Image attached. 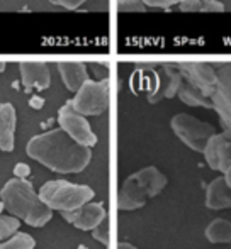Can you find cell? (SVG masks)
Masks as SVG:
<instances>
[{
  "instance_id": "obj_3",
  "label": "cell",
  "mask_w": 231,
  "mask_h": 249,
  "mask_svg": "<svg viewBox=\"0 0 231 249\" xmlns=\"http://www.w3.org/2000/svg\"><path fill=\"white\" fill-rule=\"evenodd\" d=\"M169 180L156 166L141 168L122 181L117 194L119 210L141 209L150 198L156 197L167 187Z\"/></svg>"
},
{
  "instance_id": "obj_16",
  "label": "cell",
  "mask_w": 231,
  "mask_h": 249,
  "mask_svg": "<svg viewBox=\"0 0 231 249\" xmlns=\"http://www.w3.org/2000/svg\"><path fill=\"white\" fill-rule=\"evenodd\" d=\"M206 237L212 244H230L231 243V220L214 219L206 227Z\"/></svg>"
},
{
  "instance_id": "obj_12",
  "label": "cell",
  "mask_w": 231,
  "mask_h": 249,
  "mask_svg": "<svg viewBox=\"0 0 231 249\" xmlns=\"http://www.w3.org/2000/svg\"><path fill=\"white\" fill-rule=\"evenodd\" d=\"M16 125L17 114L12 104H0V149L10 153L16 146Z\"/></svg>"
},
{
  "instance_id": "obj_10",
  "label": "cell",
  "mask_w": 231,
  "mask_h": 249,
  "mask_svg": "<svg viewBox=\"0 0 231 249\" xmlns=\"http://www.w3.org/2000/svg\"><path fill=\"white\" fill-rule=\"evenodd\" d=\"M59 213H61V217L66 222H70L73 227H77L80 231H92L100 220L107 217V212L102 203L92 202V200L83 203L78 209L65 210V212Z\"/></svg>"
},
{
  "instance_id": "obj_17",
  "label": "cell",
  "mask_w": 231,
  "mask_h": 249,
  "mask_svg": "<svg viewBox=\"0 0 231 249\" xmlns=\"http://www.w3.org/2000/svg\"><path fill=\"white\" fill-rule=\"evenodd\" d=\"M36 241L33 236L26 232H16L9 239L0 243V249H34Z\"/></svg>"
},
{
  "instance_id": "obj_13",
  "label": "cell",
  "mask_w": 231,
  "mask_h": 249,
  "mask_svg": "<svg viewBox=\"0 0 231 249\" xmlns=\"http://www.w3.org/2000/svg\"><path fill=\"white\" fill-rule=\"evenodd\" d=\"M58 71L61 76L65 87L70 92H77L83 83L89 80V71H87V65L80 61H59L58 63Z\"/></svg>"
},
{
  "instance_id": "obj_14",
  "label": "cell",
  "mask_w": 231,
  "mask_h": 249,
  "mask_svg": "<svg viewBox=\"0 0 231 249\" xmlns=\"http://www.w3.org/2000/svg\"><path fill=\"white\" fill-rule=\"evenodd\" d=\"M206 205L211 210L231 209V188L226 183L225 177L214 178L209 183L206 192Z\"/></svg>"
},
{
  "instance_id": "obj_21",
  "label": "cell",
  "mask_w": 231,
  "mask_h": 249,
  "mask_svg": "<svg viewBox=\"0 0 231 249\" xmlns=\"http://www.w3.org/2000/svg\"><path fill=\"white\" fill-rule=\"evenodd\" d=\"M146 7H156V9H169L173 5H180L184 0H143Z\"/></svg>"
},
{
  "instance_id": "obj_2",
  "label": "cell",
  "mask_w": 231,
  "mask_h": 249,
  "mask_svg": "<svg viewBox=\"0 0 231 249\" xmlns=\"http://www.w3.org/2000/svg\"><path fill=\"white\" fill-rule=\"evenodd\" d=\"M5 210L33 227H43L53 217V210L43 202L33 185L22 178H12L0 190Z\"/></svg>"
},
{
  "instance_id": "obj_29",
  "label": "cell",
  "mask_w": 231,
  "mask_h": 249,
  "mask_svg": "<svg viewBox=\"0 0 231 249\" xmlns=\"http://www.w3.org/2000/svg\"><path fill=\"white\" fill-rule=\"evenodd\" d=\"M3 210H5V207H3V203H2V200H0V213L3 212Z\"/></svg>"
},
{
  "instance_id": "obj_15",
  "label": "cell",
  "mask_w": 231,
  "mask_h": 249,
  "mask_svg": "<svg viewBox=\"0 0 231 249\" xmlns=\"http://www.w3.org/2000/svg\"><path fill=\"white\" fill-rule=\"evenodd\" d=\"M178 97L184 104L191 105V107H206V108H214V102L211 100V97L204 95L199 89H195L194 85L187 82H182L180 89H178Z\"/></svg>"
},
{
  "instance_id": "obj_26",
  "label": "cell",
  "mask_w": 231,
  "mask_h": 249,
  "mask_svg": "<svg viewBox=\"0 0 231 249\" xmlns=\"http://www.w3.org/2000/svg\"><path fill=\"white\" fill-rule=\"evenodd\" d=\"M225 180H226V183H228V187L231 188V164H230V168L225 171Z\"/></svg>"
},
{
  "instance_id": "obj_9",
  "label": "cell",
  "mask_w": 231,
  "mask_h": 249,
  "mask_svg": "<svg viewBox=\"0 0 231 249\" xmlns=\"http://www.w3.org/2000/svg\"><path fill=\"white\" fill-rule=\"evenodd\" d=\"M202 154L209 168L225 173L231 164V129H225L219 134H212Z\"/></svg>"
},
{
  "instance_id": "obj_18",
  "label": "cell",
  "mask_w": 231,
  "mask_h": 249,
  "mask_svg": "<svg viewBox=\"0 0 231 249\" xmlns=\"http://www.w3.org/2000/svg\"><path fill=\"white\" fill-rule=\"evenodd\" d=\"M19 227H20V222L16 215H12V213H10V215L0 213V243L9 239L10 236H14V234L19 231Z\"/></svg>"
},
{
  "instance_id": "obj_4",
  "label": "cell",
  "mask_w": 231,
  "mask_h": 249,
  "mask_svg": "<svg viewBox=\"0 0 231 249\" xmlns=\"http://www.w3.org/2000/svg\"><path fill=\"white\" fill-rule=\"evenodd\" d=\"M39 197L51 210L65 212L90 202L96 197V192L87 185H77L66 180H51L41 187Z\"/></svg>"
},
{
  "instance_id": "obj_23",
  "label": "cell",
  "mask_w": 231,
  "mask_h": 249,
  "mask_svg": "<svg viewBox=\"0 0 231 249\" xmlns=\"http://www.w3.org/2000/svg\"><path fill=\"white\" fill-rule=\"evenodd\" d=\"M14 175H16V178H22V180H26V178L31 175L29 164H26V163H17L16 166H14Z\"/></svg>"
},
{
  "instance_id": "obj_11",
  "label": "cell",
  "mask_w": 231,
  "mask_h": 249,
  "mask_svg": "<svg viewBox=\"0 0 231 249\" xmlns=\"http://www.w3.org/2000/svg\"><path fill=\"white\" fill-rule=\"evenodd\" d=\"M20 80L27 90H46L51 85V73L46 63L22 61L19 63Z\"/></svg>"
},
{
  "instance_id": "obj_27",
  "label": "cell",
  "mask_w": 231,
  "mask_h": 249,
  "mask_svg": "<svg viewBox=\"0 0 231 249\" xmlns=\"http://www.w3.org/2000/svg\"><path fill=\"white\" fill-rule=\"evenodd\" d=\"M117 249H138V248L133 246V244H129V243H119Z\"/></svg>"
},
{
  "instance_id": "obj_5",
  "label": "cell",
  "mask_w": 231,
  "mask_h": 249,
  "mask_svg": "<svg viewBox=\"0 0 231 249\" xmlns=\"http://www.w3.org/2000/svg\"><path fill=\"white\" fill-rule=\"evenodd\" d=\"M170 125H172V131L175 132V136L187 148H191L195 153H202L206 144H208L209 138L212 134H216L214 127L209 122L199 121L197 117H194L191 114L173 115L172 121H170Z\"/></svg>"
},
{
  "instance_id": "obj_28",
  "label": "cell",
  "mask_w": 231,
  "mask_h": 249,
  "mask_svg": "<svg viewBox=\"0 0 231 249\" xmlns=\"http://www.w3.org/2000/svg\"><path fill=\"white\" fill-rule=\"evenodd\" d=\"M5 63H3V61H0V73H2V71H5Z\"/></svg>"
},
{
  "instance_id": "obj_6",
  "label": "cell",
  "mask_w": 231,
  "mask_h": 249,
  "mask_svg": "<svg viewBox=\"0 0 231 249\" xmlns=\"http://www.w3.org/2000/svg\"><path fill=\"white\" fill-rule=\"evenodd\" d=\"M72 105L80 114L100 115L107 110L109 105V82L104 80H87L75 92Z\"/></svg>"
},
{
  "instance_id": "obj_24",
  "label": "cell",
  "mask_w": 231,
  "mask_h": 249,
  "mask_svg": "<svg viewBox=\"0 0 231 249\" xmlns=\"http://www.w3.org/2000/svg\"><path fill=\"white\" fill-rule=\"evenodd\" d=\"M202 2H206V0H184V2L180 3V9L185 10V12H197L199 5H201Z\"/></svg>"
},
{
  "instance_id": "obj_20",
  "label": "cell",
  "mask_w": 231,
  "mask_h": 249,
  "mask_svg": "<svg viewBox=\"0 0 231 249\" xmlns=\"http://www.w3.org/2000/svg\"><path fill=\"white\" fill-rule=\"evenodd\" d=\"M119 12H145L146 5L143 0H117Z\"/></svg>"
},
{
  "instance_id": "obj_19",
  "label": "cell",
  "mask_w": 231,
  "mask_h": 249,
  "mask_svg": "<svg viewBox=\"0 0 231 249\" xmlns=\"http://www.w3.org/2000/svg\"><path fill=\"white\" fill-rule=\"evenodd\" d=\"M92 236H94V239H96L97 243L104 244V246H107V244H109V220H107V217H106V219H102L96 227H94Z\"/></svg>"
},
{
  "instance_id": "obj_22",
  "label": "cell",
  "mask_w": 231,
  "mask_h": 249,
  "mask_svg": "<svg viewBox=\"0 0 231 249\" xmlns=\"http://www.w3.org/2000/svg\"><path fill=\"white\" fill-rule=\"evenodd\" d=\"M53 5H58V7H63V9L66 10H75L78 9V7H82L85 2H89V0H50Z\"/></svg>"
},
{
  "instance_id": "obj_8",
  "label": "cell",
  "mask_w": 231,
  "mask_h": 249,
  "mask_svg": "<svg viewBox=\"0 0 231 249\" xmlns=\"http://www.w3.org/2000/svg\"><path fill=\"white\" fill-rule=\"evenodd\" d=\"M175 66L178 68L185 82L199 89L204 95L211 99L214 97L216 89H218V76L208 63H178Z\"/></svg>"
},
{
  "instance_id": "obj_7",
  "label": "cell",
  "mask_w": 231,
  "mask_h": 249,
  "mask_svg": "<svg viewBox=\"0 0 231 249\" xmlns=\"http://www.w3.org/2000/svg\"><path fill=\"white\" fill-rule=\"evenodd\" d=\"M58 124L66 134L72 136L80 144L89 146V148H94L97 144V136L94 134L89 121L85 119V115L75 110L72 100L66 102L58 110Z\"/></svg>"
},
{
  "instance_id": "obj_25",
  "label": "cell",
  "mask_w": 231,
  "mask_h": 249,
  "mask_svg": "<svg viewBox=\"0 0 231 249\" xmlns=\"http://www.w3.org/2000/svg\"><path fill=\"white\" fill-rule=\"evenodd\" d=\"M29 105H31L33 108H36V110H38V108H43L44 99H43V97H39V95H33V97L29 99Z\"/></svg>"
},
{
  "instance_id": "obj_1",
  "label": "cell",
  "mask_w": 231,
  "mask_h": 249,
  "mask_svg": "<svg viewBox=\"0 0 231 249\" xmlns=\"http://www.w3.org/2000/svg\"><path fill=\"white\" fill-rule=\"evenodd\" d=\"M26 153L48 170L61 175L80 173L92 160V151L89 146L77 142L61 127L31 138L26 146Z\"/></svg>"
}]
</instances>
